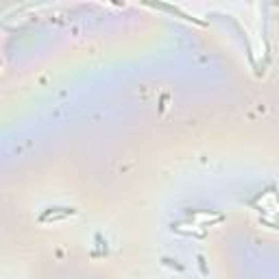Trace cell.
I'll list each match as a JSON object with an SVG mask.
<instances>
[{
  "label": "cell",
  "instance_id": "cell-1",
  "mask_svg": "<svg viewBox=\"0 0 279 279\" xmlns=\"http://www.w3.org/2000/svg\"><path fill=\"white\" fill-rule=\"evenodd\" d=\"M74 209H68V207H55V209H48V212H44L40 216L41 222H48V220H61V218H68L72 216Z\"/></svg>",
  "mask_w": 279,
  "mask_h": 279
},
{
  "label": "cell",
  "instance_id": "cell-2",
  "mask_svg": "<svg viewBox=\"0 0 279 279\" xmlns=\"http://www.w3.org/2000/svg\"><path fill=\"white\" fill-rule=\"evenodd\" d=\"M155 9H164V11H170V13H177V16H181L183 20H188V22H194V24H199V26H205V22L203 20H197V18H192L190 13H185V11H181L179 7H170V4H153Z\"/></svg>",
  "mask_w": 279,
  "mask_h": 279
}]
</instances>
